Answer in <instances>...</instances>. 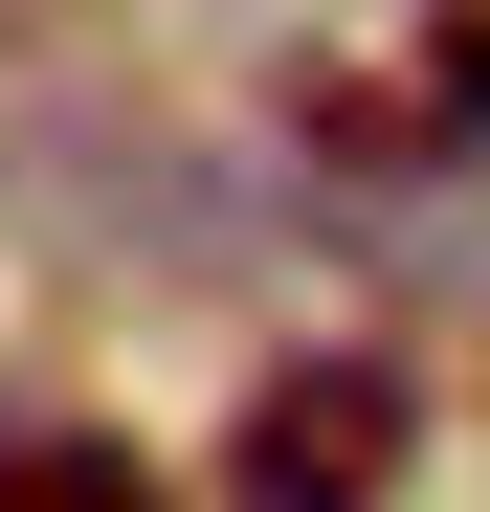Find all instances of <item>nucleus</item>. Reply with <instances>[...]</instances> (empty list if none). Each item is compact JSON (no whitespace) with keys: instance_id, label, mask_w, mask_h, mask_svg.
Here are the masks:
<instances>
[{"instance_id":"nucleus-1","label":"nucleus","mask_w":490,"mask_h":512,"mask_svg":"<svg viewBox=\"0 0 490 512\" xmlns=\"http://www.w3.org/2000/svg\"><path fill=\"white\" fill-rule=\"evenodd\" d=\"M401 468H424L401 357H290L268 401L223 423V512H401Z\"/></svg>"},{"instance_id":"nucleus-2","label":"nucleus","mask_w":490,"mask_h":512,"mask_svg":"<svg viewBox=\"0 0 490 512\" xmlns=\"http://www.w3.org/2000/svg\"><path fill=\"white\" fill-rule=\"evenodd\" d=\"M0 512H179L112 423H0Z\"/></svg>"}]
</instances>
